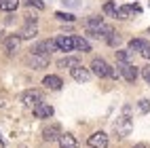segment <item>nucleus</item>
Wrapping results in <instances>:
<instances>
[{
	"label": "nucleus",
	"mask_w": 150,
	"mask_h": 148,
	"mask_svg": "<svg viewBox=\"0 0 150 148\" xmlns=\"http://www.w3.org/2000/svg\"><path fill=\"white\" fill-rule=\"evenodd\" d=\"M131 129H133V121H131V116H129V106H125L123 116H118L116 123H114V131H116L118 137H127L131 133Z\"/></svg>",
	"instance_id": "1"
},
{
	"label": "nucleus",
	"mask_w": 150,
	"mask_h": 148,
	"mask_svg": "<svg viewBox=\"0 0 150 148\" xmlns=\"http://www.w3.org/2000/svg\"><path fill=\"white\" fill-rule=\"evenodd\" d=\"M21 102H23V106H28V108H32V110H34L36 106L42 104V93L38 91V89H30V91H25L21 95Z\"/></svg>",
	"instance_id": "2"
},
{
	"label": "nucleus",
	"mask_w": 150,
	"mask_h": 148,
	"mask_svg": "<svg viewBox=\"0 0 150 148\" xmlns=\"http://www.w3.org/2000/svg\"><path fill=\"white\" fill-rule=\"evenodd\" d=\"M118 70H121V76L125 78L127 83H135V78H137V68L133 66V64H129V62H125V64H121L118 66Z\"/></svg>",
	"instance_id": "3"
},
{
	"label": "nucleus",
	"mask_w": 150,
	"mask_h": 148,
	"mask_svg": "<svg viewBox=\"0 0 150 148\" xmlns=\"http://www.w3.org/2000/svg\"><path fill=\"white\" fill-rule=\"evenodd\" d=\"M91 72H93L95 76H99V78H104V76H108V72H110V66L106 64V59L95 57L93 62H91Z\"/></svg>",
	"instance_id": "4"
},
{
	"label": "nucleus",
	"mask_w": 150,
	"mask_h": 148,
	"mask_svg": "<svg viewBox=\"0 0 150 148\" xmlns=\"http://www.w3.org/2000/svg\"><path fill=\"white\" fill-rule=\"evenodd\" d=\"M51 51H59L57 45H55V38H53V40H42V42H38L32 49V53H38V55H49Z\"/></svg>",
	"instance_id": "5"
},
{
	"label": "nucleus",
	"mask_w": 150,
	"mask_h": 148,
	"mask_svg": "<svg viewBox=\"0 0 150 148\" xmlns=\"http://www.w3.org/2000/svg\"><path fill=\"white\" fill-rule=\"evenodd\" d=\"M55 45H57L59 51H66V53H70V51H74V49H76L74 36H57L55 38Z\"/></svg>",
	"instance_id": "6"
},
{
	"label": "nucleus",
	"mask_w": 150,
	"mask_h": 148,
	"mask_svg": "<svg viewBox=\"0 0 150 148\" xmlns=\"http://www.w3.org/2000/svg\"><path fill=\"white\" fill-rule=\"evenodd\" d=\"M89 146L91 148H106L108 146V135L104 131H95L89 135Z\"/></svg>",
	"instance_id": "7"
},
{
	"label": "nucleus",
	"mask_w": 150,
	"mask_h": 148,
	"mask_svg": "<svg viewBox=\"0 0 150 148\" xmlns=\"http://www.w3.org/2000/svg\"><path fill=\"white\" fill-rule=\"evenodd\" d=\"M70 74H72L74 81H78V83H87V81H89V76H91V70H87L85 66L78 64L76 68H72V70H70Z\"/></svg>",
	"instance_id": "8"
},
{
	"label": "nucleus",
	"mask_w": 150,
	"mask_h": 148,
	"mask_svg": "<svg viewBox=\"0 0 150 148\" xmlns=\"http://www.w3.org/2000/svg\"><path fill=\"white\" fill-rule=\"evenodd\" d=\"M87 34L91 36V38H108L110 34H112V28L110 25H99V28H91V30H87Z\"/></svg>",
	"instance_id": "9"
},
{
	"label": "nucleus",
	"mask_w": 150,
	"mask_h": 148,
	"mask_svg": "<svg viewBox=\"0 0 150 148\" xmlns=\"http://www.w3.org/2000/svg\"><path fill=\"white\" fill-rule=\"evenodd\" d=\"M142 8H139V4H125V6H121V8H116V19H127L131 13H139Z\"/></svg>",
	"instance_id": "10"
},
{
	"label": "nucleus",
	"mask_w": 150,
	"mask_h": 148,
	"mask_svg": "<svg viewBox=\"0 0 150 148\" xmlns=\"http://www.w3.org/2000/svg\"><path fill=\"white\" fill-rule=\"evenodd\" d=\"M30 66H32L34 70L47 68V66H49V55H38V53H32V57H30Z\"/></svg>",
	"instance_id": "11"
},
{
	"label": "nucleus",
	"mask_w": 150,
	"mask_h": 148,
	"mask_svg": "<svg viewBox=\"0 0 150 148\" xmlns=\"http://www.w3.org/2000/svg\"><path fill=\"white\" fill-rule=\"evenodd\" d=\"M42 85L47 87V89H51V91H57V89H62V78L59 76H55V74H49V76H45L42 78Z\"/></svg>",
	"instance_id": "12"
},
{
	"label": "nucleus",
	"mask_w": 150,
	"mask_h": 148,
	"mask_svg": "<svg viewBox=\"0 0 150 148\" xmlns=\"http://www.w3.org/2000/svg\"><path fill=\"white\" fill-rule=\"evenodd\" d=\"M62 135V129H59V125L57 123H53V125H49L47 129L42 131V137L47 142H53V140H57V137Z\"/></svg>",
	"instance_id": "13"
},
{
	"label": "nucleus",
	"mask_w": 150,
	"mask_h": 148,
	"mask_svg": "<svg viewBox=\"0 0 150 148\" xmlns=\"http://www.w3.org/2000/svg\"><path fill=\"white\" fill-rule=\"evenodd\" d=\"M53 112H55L53 106H49V104H40V106L34 108V116H36V118H51Z\"/></svg>",
	"instance_id": "14"
},
{
	"label": "nucleus",
	"mask_w": 150,
	"mask_h": 148,
	"mask_svg": "<svg viewBox=\"0 0 150 148\" xmlns=\"http://www.w3.org/2000/svg\"><path fill=\"white\" fill-rule=\"evenodd\" d=\"M57 142H59V148H78L76 137L70 135V133H62V135L57 137Z\"/></svg>",
	"instance_id": "15"
},
{
	"label": "nucleus",
	"mask_w": 150,
	"mask_h": 148,
	"mask_svg": "<svg viewBox=\"0 0 150 148\" xmlns=\"http://www.w3.org/2000/svg\"><path fill=\"white\" fill-rule=\"evenodd\" d=\"M148 47H150V42H148V40H144V38H133V40H129V49H131V51H139V53H144Z\"/></svg>",
	"instance_id": "16"
},
{
	"label": "nucleus",
	"mask_w": 150,
	"mask_h": 148,
	"mask_svg": "<svg viewBox=\"0 0 150 148\" xmlns=\"http://www.w3.org/2000/svg\"><path fill=\"white\" fill-rule=\"evenodd\" d=\"M19 42H21V36H8L6 38V40H4V49H6V51L8 53H13V51H17V49H19Z\"/></svg>",
	"instance_id": "17"
},
{
	"label": "nucleus",
	"mask_w": 150,
	"mask_h": 148,
	"mask_svg": "<svg viewBox=\"0 0 150 148\" xmlns=\"http://www.w3.org/2000/svg\"><path fill=\"white\" fill-rule=\"evenodd\" d=\"M19 4V0H0V11H6V13H11L15 11Z\"/></svg>",
	"instance_id": "18"
},
{
	"label": "nucleus",
	"mask_w": 150,
	"mask_h": 148,
	"mask_svg": "<svg viewBox=\"0 0 150 148\" xmlns=\"http://www.w3.org/2000/svg\"><path fill=\"white\" fill-rule=\"evenodd\" d=\"M74 45H76L78 51H83V53H89V51H91V45H89L85 38H81V36H76V38H74Z\"/></svg>",
	"instance_id": "19"
},
{
	"label": "nucleus",
	"mask_w": 150,
	"mask_h": 148,
	"mask_svg": "<svg viewBox=\"0 0 150 148\" xmlns=\"http://www.w3.org/2000/svg\"><path fill=\"white\" fill-rule=\"evenodd\" d=\"M57 66H59V68H70V70H72V68L78 66V59H76V57H64V59H59Z\"/></svg>",
	"instance_id": "20"
},
{
	"label": "nucleus",
	"mask_w": 150,
	"mask_h": 148,
	"mask_svg": "<svg viewBox=\"0 0 150 148\" xmlns=\"http://www.w3.org/2000/svg\"><path fill=\"white\" fill-rule=\"evenodd\" d=\"M19 36H21V38H34V36H36V25H34V23H32V25L28 23V25L21 30V34H19Z\"/></svg>",
	"instance_id": "21"
},
{
	"label": "nucleus",
	"mask_w": 150,
	"mask_h": 148,
	"mask_svg": "<svg viewBox=\"0 0 150 148\" xmlns=\"http://www.w3.org/2000/svg\"><path fill=\"white\" fill-rule=\"evenodd\" d=\"M87 30H91V28H99V25H104V19L102 17H89L87 21H85Z\"/></svg>",
	"instance_id": "22"
},
{
	"label": "nucleus",
	"mask_w": 150,
	"mask_h": 148,
	"mask_svg": "<svg viewBox=\"0 0 150 148\" xmlns=\"http://www.w3.org/2000/svg\"><path fill=\"white\" fill-rule=\"evenodd\" d=\"M104 13L106 15H116V4L114 2H106L104 4Z\"/></svg>",
	"instance_id": "23"
},
{
	"label": "nucleus",
	"mask_w": 150,
	"mask_h": 148,
	"mask_svg": "<svg viewBox=\"0 0 150 148\" xmlns=\"http://www.w3.org/2000/svg\"><path fill=\"white\" fill-rule=\"evenodd\" d=\"M55 17L59 21H74V15H70V13H55Z\"/></svg>",
	"instance_id": "24"
},
{
	"label": "nucleus",
	"mask_w": 150,
	"mask_h": 148,
	"mask_svg": "<svg viewBox=\"0 0 150 148\" xmlns=\"http://www.w3.org/2000/svg\"><path fill=\"white\" fill-rule=\"evenodd\" d=\"M148 110H150V102H148V100H139V112L146 114Z\"/></svg>",
	"instance_id": "25"
},
{
	"label": "nucleus",
	"mask_w": 150,
	"mask_h": 148,
	"mask_svg": "<svg viewBox=\"0 0 150 148\" xmlns=\"http://www.w3.org/2000/svg\"><path fill=\"white\" fill-rule=\"evenodd\" d=\"M116 59H118L121 64H125L127 59H129V53H127V51H116Z\"/></svg>",
	"instance_id": "26"
},
{
	"label": "nucleus",
	"mask_w": 150,
	"mask_h": 148,
	"mask_svg": "<svg viewBox=\"0 0 150 148\" xmlns=\"http://www.w3.org/2000/svg\"><path fill=\"white\" fill-rule=\"evenodd\" d=\"M106 40H108V45H112V47H114V45H118V42H121V38H118V36L112 32V34H110V36L106 38Z\"/></svg>",
	"instance_id": "27"
},
{
	"label": "nucleus",
	"mask_w": 150,
	"mask_h": 148,
	"mask_svg": "<svg viewBox=\"0 0 150 148\" xmlns=\"http://www.w3.org/2000/svg\"><path fill=\"white\" fill-rule=\"evenodd\" d=\"M142 76H144V81L150 85V66H144L142 68Z\"/></svg>",
	"instance_id": "28"
},
{
	"label": "nucleus",
	"mask_w": 150,
	"mask_h": 148,
	"mask_svg": "<svg viewBox=\"0 0 150 148\" xmlns=\"http://www.w3.org/2000/svg\"><path fill=\"white\" fill-rule=\"evenodd\" d=\"M32 4H34L36 8H42V6H45L42 2H38V0H28V6H32Z\"/></svg>",
	"instance_id": "29"
},
{
	"label": "nucleus",
	"mask_w": 150,
	"mask_h": 148,
	"mask_svg": "<svg viewBox=\"0 0 150 148\" xmlns=\"http://www.w3.org/2000/svg\"><path fill=\"white\" fill-rule=\"evenodd\" d=\"M108 76H112V78H118V76H121V70H114V68H110Z\"/></svg>",
	"instance_id": "30"
},
{
	"label": "nucleus",
	"mask_w": 150,
	"mask_h": 148,
	"mask_svg": "<svg viewBox=\"0 0 150 148\" xmlns=\"http://www.w3.org/2000/svg\"><path fill=\"white\" fill-rule=\"evenodd\" d=\"M142 55H144V57H146V59H150V47H148V49H146V51H144V53H142Z\"/></svg>",
	"instance_id": "31"
},
{
	"label": "nucleus",
	"mask_w": 150,
	"mask_h": 148,
	"mask_svg": "<svg viewBox=\"0 0 150 148\" xmlns=\"http://www.w3.org/2000/svg\"><path fill=\"white\" fill-rule=\"evenodd\" d=\"M133 148H146V146H144V144H137V146H133Z\"/></svg>",
	"instance_id": "32"
},
{
	"label": "nucleus",
	"mask_w": 150,
	"mask_h": 148,
	"mask_svg": "<svg viewBox=\"0 0 150 148\" xmlns=\"http://www.w3.org/2000/svg\"><path fill=\"white\" fill-rule=\"evenodd\" d=\"M148 32H150V30H148Z\"/></svg>",
	"instance_id": "33"
}]
</instances>
